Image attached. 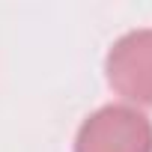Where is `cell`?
<instances>
[{
  "label": "cell",
  "mask_w": 152,
  "mask_h": 152,
  "mask_svg": "<svg viewBox=\"0 0 152 152\" xmlns=\"http://www.w3.org/2000/svg\"><path fill=\"white\" fill-rule=\"evenodd\" d=\"M75 152H152V119L128 104H104L81 122Z\"/></svg>",
  "instance_id": "1"
},
{
  "label": "cell",
  "mask_w": 152,
  "mask_h": 152,
  "mask_svg": "<svg viewBox=\"0 0 152 152\" xmlns=\"http://www.w3.org/2000/svg\"><path fill=\"white\" fill-rule=\"evenodd\" d=\"M104 72L116 96L137 104H152V27L119 36L107 51Z\"/></svg>",
  "instance_id": "2"
}]
</instances>
